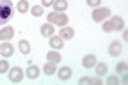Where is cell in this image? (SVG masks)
<instances>
[{"label": "cell", "instance_id": "10", "mask_svg": "<svg viewBox=\"0 0 128 85\" xmlns=\"http://www.w3.org/2000/svg\"><path fill=\"white\" fill-rule=\"evenodd\" d=\"M46 60L52 62V64H59V62H60V53H59V50H52V52H48V53H46Z\"/></svg>", "mask_w": 128, "mask_h": 85}, {"label": "cell", "instance_id": "29", "mask_svg": "<svg viewBox=\"0 0 128 85\" xmlns=\"http://www.w3.org/2000/svg\"><path fill=\"white\" fill-rule=\"evenodd\" d=\"M91 83H94V85H102V78L98 76V78H91Z\"/></svg>", "mask_w": 128, "mask_h": 85}, {"label": "cell", "instance_id": "13", "mask_svg": "<svg viewBox=\"0 0 128 85\" xmlns=\"http://www.w3.org/2000/svg\"><path fill=\"white\" fill-rule=\"evenodd\" d=\"M94 64H96V55H86L84 59H82V66L86 67V69H89V67H94Z\"/></svg>", "mask_w": 128, "mask_h": 85}, {"label": "cell", "instance_id": "18", "mask_svg": "<svg viewBox=\"0 0 128 85\" xmlns=\"http://www.w3.org/2000/svg\"><path fill=\"white\" fill-rule=\"evenodd\" d=\"M94 69H96V75L98 76H105L107 75V64H103V62L94 64Z\"/></svg>", "mask_w": 128, "mask_h": 85}, {"label": "cell", "instance_id": "26", "mask_svg": "<svg viewBox=\"0 0 128 85\" xmlns=\"http://www.w3.org/2000/svg\"><path fill=\"white\" fill-rule=\"evenodd\" d=\"M100 2L102 0H87V5L89 7H100Z\"/></svg>", "mask_w": 128, "mask_h": 85}, {"label": "cell", "instance_id": "7", "mask_svg": "<svg viewBox=\"0 0 128 85\" xmlns=\"http://www.w3.org/2000/svg\"><path fill=\"white\" fill-rule=\"evenodd\" d=\"M121 50H123V46H121L119 41H112L110 46H108V53H110L112 57H119V55H121Z\"/></svg>", "mask_w": 128, "mask_h": 85}, {"label": "cell", "instance_id": "16", "mask_svg": "<svg viewBox=\"0 0 128 85\" xmlns=\"http://www.w3.org/2000/svg\"><path fill=\"white\" fill-rule=\"evenodd\" d=\"M27 76H28V80H36V78L39 76V67H38V66H28Z\"/></svg>", "mask_w": 128, "mask_h": 85}, {"label": "cell", "instance_id": "20", "mask_svg": "<svg viewBox=\"0 0 128 85\" xmlns=\"http://www.w3.org/2000/svg\"><path fill=\"white\" fill-rule=\"evenodd\" d=\"M30 14L36 16V18H38V16H43V14H44L43 5H32V7H30Z\"/></svg>", "mask_w": 128, "mask_h": 85}, {"label": "cell", "instance_id": "14", "mask_svg": "<svg viewBox=\"0 0 128 85\" xmlns=\"http://www.w3.org/2000/svg\"><path fill=\"white\" fill-rule=\"evenodd\" d=\"M52 7H54V11H57V12H64V11H66V7H68V0H55Z\"/></svg>", "mask_w": 128, "mask_h": 85}, {"label": "cell", "instance_id": "11", "mask_svg": "<svg viewBox=\"0 0 128 85\" xmlns=\"http://www.w3.org/2000/svg\"><path fill=\"white\" fill-rule=\"evenodd\" d=\"M41 34H43L44 37H52L54 34H55L54 25H52V23H44V25H41Z\"/></svg>", "mask_w": 128, "mask_h": 85}, {"label": "cell", "instance_id": "6", "mask_svg": "<svg viewBox=\"0 0 128 85\" xmlns=\"http://www.w3.org/2000/svg\"><path fill=\"white\" fill-rule=\"evenodd\" d=\"M14 53V46L11 43H2L0 44V55L2 57H12Z\"/></svg>", "mask_w": 128, "mask_h": 85}, {"label": "cell", "instance_id": "30", "mask_svg": "<svg viewBox=\"0 0 128 85\" xmlns=\"http://www.w3.org/2000/svg\"><path fill=\"white\" fill-rule=\"evenodd\" d=\"M123 39L128 41V30H124V28H123Z\"/></svg>", "mask_w": 128, "mask_h": 85}, {"label": "cell", "instance_id": "15", "mask_svg": "<svg viewBox=\"0 0 128 85\" xmlns=\"http://www.w3.org/2000/svg\"><path fill=\"white\" fill-rule=\"evenodd\" d=\"M60 37H62V39H73V37H75V30L70 28V27L60 28Z\"/></svg>", "mask_w": 128, "mask_h": 85}, {"label": "cell", "instance_id": "23", "mask_svg": "<svg viewBox=\"0 0 128 85\" xmlns=\"http://www.w3.org/2000/svg\"><path fill=\"white\" fill-rule=\"evenodd\" d=\"M9 71V62L7 60H0V75H4Z\"/></svg>", "mask_w": 128, "mask_h": 85}, {"label": "cell", "instance_id": "27", "mask_svg": "<svg viewBox=\"0 0 128 85\" xmlns=\"http://www.w3.org/2000/svg\"><path fill=\"white\" fill-rule=\"evenodd\" d=\"M78 83H80V85H87V83H91V78H87V76H82V78L78 80Z\"/></svg>", "mask_w": 128, "mask_h": 85}, {"label": "cell", "instance_id": "19", "mask_svg": "<svg viewBox=\"0 0 128 85\" xmlns=\"http://www.w3.org/2000/svg\"><path fill=\"white\" fill-rule=\"evenodd\" d=\"M16 9H18V12H27L28 11V0H18V4H16Z\"/></svg>", "mask_w": 128, "mask_h": 85}, {"label": "cell", "instance_id": "22", "mask_svg": "<svg viewBox=\"0 0 128 85\" xmlns=\"http://www.w3.org/2000/svg\"><path fill=\"white\" fill-rule=\"evenodd\" d=\"M116 71H118V73H121V75H123V73H126V71H128V64H126V62H119V64L116 66Z\"/></svg>", "mask_w": 128, "mask_h": 85}, {"label": "cell", "instance_id": "4", "mask_svg": "<svg viewBox=\"0 0 128 85\" xmlns=\"http://www.w3.org/2000/svg\"><path fill=\"white\" fill-rule=\"evenodd\" d=\"M7 73H9V80L12 83H20L23 80V71H22V67H18V66H14L12 69H9Z\"/></svg>", "mask_w": 128, "mask_h": 85}, {"label": "cell", "instance_id": "21", "mask_svg": "<svg viewBox=\"0 0 128 85\" xmlns=\"http://www.w3.org/2000/svg\"><path fill=\"white\" fill-rule=\"evenodd\" d=\"M43 71H44V73H46L48 76H52V75H54V73L57 71V67H55V64H52V62H48V64H46V66L43 67Z\"/></svg>", "mask_w": 128, "mask_h": 85}, {"label": "cell", "instance_id": "2", "mask_svg": "<svg viewBox=\"0 0 128 85\" xmlns=\"http://www.w3.org/2000/svg\"><path fill=\"white\" fill-rule=\"evenodd\" d=\"M48 23H52L54 27H55V25H57V27H66V25H68V14L54 11V12L48 14Z\"/></svg>", "mask_w": 128, "mask_h": 85}, {"label": "cell", "instance_id": "17", "mask_svg": "<svg viewBox=\"0 0 128 85\" xmlns=\"http://www.w3.org/2000/svg\"><path fill=\"white\" fill-rule=\"evenodd\" d=\"M18 50H20L23 55H28V53H30V44H28V41L22 39V41L18 43Z\"/></svg>", "mask_w": 128, "mask_h": 85}, {"label": "cell", "instance_id": "5", "mask_svg": "<svg viewBox=\"0 0 128 85\" xmlns=\"http://www.w3.org/2000/svg\"><path fill=\"white\" fill-rule=\"evenodd\" d=\"M12 37H14V27L0 28V41H11Z\"/></svg>", "mask_w": 128, "mask_h": 85}, {"label": "cell", "instance_id": "25", "mask_svg": "<svg viewBox=\"0 0 128 85\" xmlns=\"http://www.w3.org/2000/svg\"><path fill=\"white\" fill-rule=\"evenodd\" d=\"M107 83H108V85H118V83H119V80H118V76L112 75V76H108V78H107Z\"/></svg>", "mask_w": 128, "mask_h": 85}, {"label": "cell", "instance_id": "24", "mask_svg": "<svg viewBox=\"0 0 128 85\" xmlns=\"http://www.w3.org/2000/svg\"><path fill=\"white\" fill-rule=\"evenodd\" d=\"M103 32H114V27H112V23H110V20L103 23Z\"/></svg>", "mask_w": 128, "mask_h": 85}, {"label": "cell", "instance_id": "31", "mask_svg": "<svg viewBox=\"0 0 128 85\" xmlns=\"http://www.w3.org/2000/svg\"><path fill=\"white\" fill-rule=\"evenodd\" d=\"M121 82H123V83H126V82H128V76H126L124 73H123V78H121Z\"/></svg>", "mask_w": 128, "mask_h": 85}, {"label": "cell", "instance_id": "28", "mask_svg": "<svg viewBox=\"0 0 128 85\" xmlns=\"http://www.w3.org/2000/svg\"><path fill=\"white\" fill-rule=\"evenodd\" d=\"M54 2L55 0H43V7H50V5H54Z\"/></svg>", "mask_w": 128, "mask_h": 85}, {"label": "cell", "instance_id": "12", "mask_svg": "<svg viewBox=\"0 0 128 85\" xmlns=\"http://www.w3.org/2000/svg\"><path fill=\"white\" fill-rule=\"evenodd\" d=\"M110 23H112V27H114V32L124 28V21H123L121 16H114V18H110Z\"/></svg>", "mask_w": 128, "mask_h": 85}, {"label": "cell", "instance_id": "3", "mask_svg": "<svg viewBox=\"0 0 128 85\" xmlns=\"http://www.w3.org/2000/svg\"><path fill=\"white\" fill-rule=\"evenodd\" d=\"M108 16H110V9H107V7H94V11H92L94 21H105Z\"/></svg>", "mask_w": 128, "mask_h": 85}, {"label": "cell", "instance_id": "8", "mask_svg": "<svg viewBox=\"0 0 128 85\" xmlns=\"http://www.w3.org/2000/svg\"><path fill=\"white\" fill-rule=\"evenodd\" d=\"M71 75H73V69H71V67H68V66H64V67H60V69H59V80H62V82L70 80Z\"/></svg>", "mask_w": 128, "mask_h": 85}, {"label": "cell", "instance_id": "1", "mask_svg": "<svg viewBox=\"0 0 128 85\" xmlns=\"http://www.w3.org/2000/svg\"><path fill=\"white\" fill-rule=\"evenodd\" d=\"M12 16V2L11 0H0V25H6Z\"/></svg>", "mask_w": 128, "mask_h": 85}, {"label": "cell", "instance_id": "9", "mask_svg": "<svg viewBox=\"0 0 128 85\" xmlns=\"http://www.w3.org/2000/svg\"><path fill=\"white\" fill-rule=\"evenodd\" d=\"M50 46H52V50H60L62 46H64V39L60 37V36H54L50 37Z\"/></svg>", "mask_w": 128, "mask_h": 85}]
</instances>
